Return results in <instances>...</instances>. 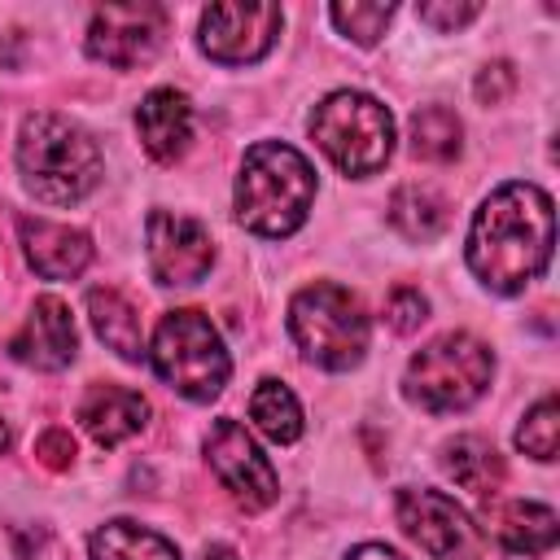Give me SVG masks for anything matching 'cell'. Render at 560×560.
<instances>
[{
	"label": "cell",
	"instance_id": "1",
	"mask_svg": "<svg viewBox=\"0 0 560 560\" xmlns=\"http://www.w3.org/2000/svg\"><path fill=\"white\" fill-rule=\"evenodd\" d=\"M551 241H556L551 197L525 179L499 184L472 214L464 245L468 271L490 293H521L529 280L547 271Z\"/></svg>",
	"mask_w": 560,
	"mask_h": 560
},
{
	"label": "cell",
	"instance_id": "2",
	"mask_svg": "<svg viewBox=\"0 0 560 560\" xmlns=\"http://www.w3.org/2000/svg\"><path fill=\"white\" fill-rule=\"evenodd\" d=\"M315 201V166L284 140H258L245 149L232 206L236 223L254 236H293Z\"/></svg>",
	"mask_w": 560,
	"mask_h": 560
},
{
	"label": "cell",
	"instance_id": "3",
	"mask_svg": "<svg viewBox=\"0 0 560 560\" xmlns=\"http://www.w3.org/2000/svg\"><path fill=\"white\" fill-rule=\"evenodd\" d=\"M18 171L35 201L74 206L101 184V149L79 122L44 109L18 131Z\"/></svg>",
	"mask_w": 560,
	"mask_h": 560
},
{
	"label": "cell",
	"instance_id": "4",
	"mask_svg": "<svg viewBox=\"0 0 560 560\" xmlns=\"http://www.w3.org/2000/svg\"><path fill=\"white\" fill-rule=\"evenodd\" d=\"M289 337L298 341L306 363L324 372H350L368 354L372 319L350 289L332 280H315L298 289L289 302Z\"/></svg>",
	"mask_w": 560,
	"mask_h": 560
},
{
	"label": "cell",
	"instance_id": "5",
	"mask_svg": "<svg viewBox=\"0 0 560 560\" xmlns=\"http://www.w3.org/2000/svg\"><path fill=\"white\" fill-rule=\"evenodd\" d=\"M490 376H494V354L486 341H477L472 332H442L407 359L402 394L420 411L451 416V411H468L490 389Z\"/></svg>",
	"mask_w": 560,
	"mask_h": 560
},
{
	"label": "cell",
	"instance_id": "6",
	"mask_svg": "<svg viewBox=\"0 0 560 560\" xmlns=\"http://www.w3.org/2000/svg\"><path fill=\"white\" fill-rule=\"evenodd\" d=\"M311 140L328 153V162L341 175H376L389 153H394V114L354 88H337L328 92L315 109H311Z\"/></svg>",
	"mask_w": 560,
	"mask_h": 560
},
{
	"label": "cell",
	"instance_id": "7",
	"mask_svg": "<svg viewBox=\"0 0 560 560\" xmlns=\"http://www.w3.org/2000/svg\"><path fill=\"white\" fill-rule=\"evenodd\" d=\"M149 363L175 394H184L192 402L219 398L232 376V359H228L219 328L192 306L162 315V324L153 328V341H149Z\"/></svg>",
	"mask_w": 560,
	"mask_h": 560
},
{
	"label": "cell",
	"instance_id": "8",
	"mask_svg": "<svg viewBox=\"0 0 560 560\" xmlns=\"http://www.w3.org/2000/svg\"><path fill=\"white\" fill-rule=\"evenodd\" d=\"M394 516L402 534L433 560H481L486 551V534L477 529V521L442 490H424V486L398 490Z\"/></svg>",
	"mask_w": 560,
	"mask_h": 560
},
{
	"label": "cell",
	"instance_id": "9",
	"mask_svg": "<svg viewBox=\"0 0 560 560\" xmlns=\"http://www.w3.org/2000/svg\"><path fill=\"white\" fill-rule=\"evenodd\" d=\"M206 464L214 468L223 490L245 512H262V508H271L280 499V477H276L271 459L258 451V442L232 416L210 424V433H206Z\"/></svg>",
	"mask_w": 560,
	"mask_h": 560
},
{
	"label": "cell",
	"instance_id": "10",
	"mask_svg": "<svg viewBox=\"0 0 560 560\" xmlns=\"http://www.w3.org/2000/svg\"><path fill=\"white\" fill-rule=\"evenodd\" d=\"M166 39V9L136 0V4H105L88 22V57L114 70H136L158 57Z\"/></svg>",
	"mask_w": 560,
	"mask_h": 560
},
{
	"label": "cell",
	"instance_id": "11",
	"mask_svg": "<svg viewBox=\"0 0 560 560\" xmlns=\"http://www.w3.org/2000/svg\"><path fill=\"white\" fill-rule=\"evenodd\" d=\"M280 26V4H210L201 13L197 44L219 66H254L271 52Z\"/></svg>",
	"mask_w": 560,
	"mask_h": 560
},
{
	"label": "cell",
	"instance_id": "12",
	"mask_svg": "<svg viewBox=\"0 0 560 560\" xmlns=\"http://www.w3.org/2000/svg\"><path fill=\"white\" fill-rule=\"evenodd\" d=\"M144 249H149V271L166 289H188L206 280L214 267V241L210 228L192 214L175 210H153L144 223Z\"/></svg>",
	"mask_w": 560,
	"mask_h": 560
},
{
	"label": "cell",
	"instance_id": "13",
	"mask_svg": "<svg viewBox=\"0 0 560 560\" xmlns=\"http://www.w3.org/2000/svg\"><path fill=\"white\" fill-rule=\"evenodd\" d=\"M79 350V332H74V319H70V306L52 293L35 298L31 315L22 319V328L9 337V354L35 372H61L70 368Z\"/></svg>",
	"mask_w": 560,
	"mask_h": 560
},
{
	"label": "cell",
	"instance_id": "14",
	"mask_svg": "<svg viewBox=\"0 0 560 560\" xmlns=\"http://www.w3.org/2000/svg\"><path fill=\"white\" fill-rule=\"evenodd\" d=\"M18 236H22V254H26L31 271L44 280H74L92 262V236L83 228L52 223L44 214H26L18 223Z\"/></svg>",
	"mask_w": 560,
	"mask_h": 560
},
{
	"label": "cell",
	"instance_id": "15",
	"mask_svg": "<svg viewBox=\"0 0 560 560\" xmlns=\"http://www.w3.org/2000/svg\"><path fill=\"white\" fill-rule=\"evenodd\" d=\"M136 131L153 162H179L192 144V105L179 88H153L136 105Z\"/></svg>",
	"mask_w": 560,
	"mask_h": 560
},
{
	"label": "cell",
	"instance_id": "16",
	"mask_svg": "<svg viewBox=\"0 0 560 560\" xmlns=\"http://www.w3.org/2000/svg\"><path fill=\"white\" fill-rule=\"evenodd\" d=\"M79 424L96 446H118L149 424V398L127 385H92L79 402Z\"/></svg>",
	"mask_w": 560,
	"mask_h": 560
},
{
	"label": "cell",
	"instance_id": "17",
	"mask_svg": "<svg viewBox=\"0 0 560 560\" xmlns=\"http://www.w3.org/2000/svg\"><path fill=\"white\" fill-rule=\"evenodd\" d=\"M442 468H446V477H451L459 490H468V494H477V499H494L499 486H503V477H508L503 455L494 451V442H486V438H477V433L451 438V442L442 446Z\"/></svg>",
	"mask_w": 560,
	"mask_h": 560
},
{
	"label": "cell",
	"instance_id": "18",
	"mask_svg": "<svg viewBox=\"0 0 560 560\" xmlns=\"http://www.w3.org/2000/svg\"><path fill=\"white\" fill-rule=\"evenodd\" d=\"M88 319L96 328V337L127 363H140L149 354L144 346V328L136 319V306L118 293V289H88Z\"/></svg>",
	"mask_w": 560,
	"mask_h": 560
},
{
	"label": "cell",
	"instance_id": "19",
	"mask_svg": "<svg viewBox=\"0 0 560 560\" xmlns=\"http://www.w3.org/2000/svg\"><path fill=\"white\" fill-rule=\"evenodd\" d=\"M494 538H499L512 556H542V551L556 547L560 521H556V512H551L547 503H525V499H516V503H503V508L494 512Z\"/></svg>",
	"mask_w": 560,
	"mask_h": 560
},
{
	"label": "cell",
	"instance_id": "20",
	"mask_svg": "<svg viewBox=\"0 0 560 560\" xmlns=\"http://www.w3.org/2000/svg\"><path fill=\"white\" fill-rule=\"evenodd\" d=\"M88 560H179L175 542L136 521H105L88 538Z\"/></svg>",
	"mask_w": 560,
	"mask_h": 560
},
{
	"label": "cell",
	"instance_id": "21",
	"mask_svg": "<svg viewBox=\"0 0 560 560\" xmlns=\"http://www.w3.org/2000/svg\"><path fill=\"white\" fill-rule=\"evenodd\" d=\"M446 219H451V210H446L442 192H433L429 184H402L389 197V223H394V232L407 236V241H416V245L438 241L446 232Z\"/></svg>",
	"mask_w": 560,
	"mask_h": 560
},
{
	"label": "cell",
	"instance_id": "22",
	"mask_svg": "<svg viewBox=\"0 0 560 560\" xmlns=\"http://www.w3.org/2000/svg\"><path fill=\"white\" fill-rule=\"evenodd\" d=\"M249 420H254L258 433L271 438L276 446H289V442L302 438V402H298V394H293L284 381H276V376L258 381V389L249 394Z\"/></svg>",
	"mask_w": 560,
	"mask_h": 560
},
{
	"label": "cell",
	"instance_id": "23",
	"mask_svg": "<svg viewBox=\"0 0 560 560\" xmlns=\"http://www.w3.org/2000/svg\"><path fill=\"white\" fill-rule=\"evenodd\" d=\"M464 149V122L446 105H424L411 114V153L424 162H451Z\"/></svg>",
	"mask_w": 560,
	"mask_h": 560
},
{
	"label": "cell",
	"instance_id": "24",
	"mask_svg": "<svg viewBox=\"0 0 560 560\" xmlns=\"http://www.w3.org/2000/svg\"><path fill=\"white\" fill-rule=\"evenodd\" d=\"M328 18H332V26L346 35V39H354L359 48H372L381 35H385V26H389V18H394V4L389 0H337L332 9H328Z\"/></svg>",
	"mask_w": 560,
	"mask_h": 560
},
{
	"label": "cell",
	"instance_id": "25",
	"mask_svg": "<svg viewBox=\"0 0 560 560\" xmlns=\"http://www.w3.org/2000/svg\"><path fill=\"white\" fill-rule=\"evenodd\" d=\"M516 451H525L529 459H556V451H560V407H556V398H538L525 416H521V424H516Z\"/></svg>",
	"mask_w": 560,
	"mask_h": 560
},
{
	"label": "cell",
	"instance_id": "26",
	"mask_svg": "<svg viewBox=\"0 0 560 560\" xmlns=\"http://www.w3.org/2000/svg\"><path fill=\"white\" fill-rule=\"evenodd\" d=\"M424 319H429V298L420 289H411V284L389 289V298H385V324L394 332H416Z\"/></svg>",
	"mask_w": 560,
	"mask_h": 560
},
{
	"label": "cell",
	"instance_id": "27",
	"mask_svg": "<svg viewBox=\"0 0 560 560\" xmlns=\"http://www.w3.org/2000/svg\"><path fill=\"white\" fill-rule=\"evenodd\" d=\"M416 13H420V22H424V26H433V31L451 35V31L468 26L472 18H481V4H477V0H424Z\"/></svg>",
	"mask_w": 560,
	"mask_h": 560
},
{
	"label": "cell",
	"instance_id": "28",
	"mask_svg": "<svg viewBox=\"0 0 560 560\" xmlns=\"http://www.w3.org/2000/svg\"><path fill=\"white\" fill-rule=\"evenodd\" d=\"M512 88H516V70H512V61H490V66H481L477 79H472V96H477L481 105H499V101H508Z\"/></svg>",
	"mask_w": 560,
	"mask_h": 560
},
{
	"label": "cell",
	"instance_id": "29",
	"mask_svg": "<svg viewBox=\"0 0 560 560\" xmlns=\"http://www.w3.org/2000/svg\"><path fill=\"white\" fill-rule=\"evenodd\" d=\"M35 455H39V464L52 468V472L70 468V464H74V438H70V429H48V433H39Z\"/></svg>",
	"mask_w": 560,
	"mask_h": 560
},
{
	"label": "cell",
	"instance_id": "30",
	"mask_svg": "<svg viewBox=\"0 0 560 560\" xmlns=\"http://www.w3.org/2000/svg\"><path fill=\"white\" fill-rule=\"evenodd\" d=\"M346 560H407V556H398L394 547H385V542H359Z\"/></svg>",
	"mask_w": 560,
	"mask_h": 560
},
{
	"label": "cell",
	"instance_id": "31",
	"mask_svg": "<svg viewBox=\"0 0 560 560\" xmlns=\"http://www.w3.org/2000/svg\"><path fill=\"white\" fill-rule=\"evenodd\" d=\"M201 560H241V556H236L228 542H210V547L201 551Z\"/></svg>",
	"mask_w": 560,
	"mask_h": 560
},
{
	"label": "cell",
	"instance_id": "32",
	"mask_svg": "<svg viewBox=\"0 0 560 560\" xmlns=\"http://www.w3.org/2000/svg\"><path fill=\"white\" fill-rule=\"evenodd\" d=\"M0 451H9V424L0 420Z\"/></svg>",
	"mask_w": 560,
	"mask_h": 560
}]
</instances>
